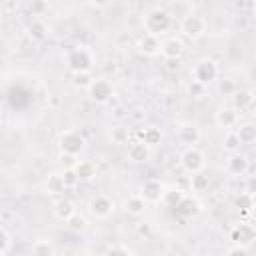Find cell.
I'll return each instance as SVG.
<instances>
[{"mask_svg": "<svg viewBox=\"0 0 256 256\" xmlns=\"http://www.w3.org/2000/svg\"><path fill=\"white\" fill-rule=\"evenodd\" d=\"M218 90H220V94H222V96L232 98V96H234V92L238 90V86H236V82H234L232 78H220V80H218Z\"/></svg>", "mask_w": 256, "mask_h": 256, "instance_id": "35", "label": "cell"}, {"mask_svg": "<svg viewBox=\"0 0 256 256\" xmlns=\"http://www.w3.org/2000/svg\"><path fill=\"white\" fill-rule=\"evenodd\" d=\"M130 138H132V132H130V128L124 126V124H118V126H114V128L110 130V140H112V144H128Z\"/></svg>", "mask_w": 256, "mask_h": 256, "instance_id": "26", "label": "cell"}, {"mask_svg": "<svg viewBox=\"0 0 256 256\" xmlns=\"http://www.w3.org/2000/svg\"><path fill=\"white\" fill-rule=\"evenodd\" d=\"M152 146H148L144 140H138L134 138L132 142H128V150H126V158L134 164H142V162H148L150 156H152Z\"/></svg>", "mask_w": 256, "mask_h": 256, "instance_id": "9", "label": "cell"}, {"mask_svg": "<svg viewBox=\"0 0 256 256\" xmlns=\"http://www.w3.org/2000/svg\"><path fill=\"white\" fill-rule=\"evenodd\" d=\"M256 240V228L248 222H240L236 224L232 230H230V242H236V244H244L250 248V244Z\"/></svg>", "mask_w": 256, "mask_h": 256, "instance_id": "11", "label": "cell"}, {"mask_svg": "<svg viewBox=\"0 0 256 256\" xmlns=\"http://www.w3.org/2000/svg\"><path fill=\"white\" fill-rule=\"evenodd\" d=\"M246 190H248L250 194L256 192V176H250V178L246 180Z\"/></svg>", "mask_w": 256, "mask_h": 256, "instance_id": "43", "label": "cell"}, {"mask_svg": "<svg viewBox=\"0 0 256 256\" xmlns=\"http://www.w3.org/2000/svg\"><path fill=\"white\" fill-rule=\"evenodd\" d=\"M66 64L72 72H86L94 68V54L88 46H74L66 54Z\"/></svg>", "mask_w": 256, "mask_h": 256, "instance_id": "2", "label": "cell"}, {"mask_svg": "<svg viewBox=\"0 0 256 256\" xmlns=\"http://www.w3.org/2000/svg\"><path fill=\"white\" fill-rule=\"evenodd\" d=\"M160 46H162L160 36H154V34H148V32H144L136 42V48L142 56H156L160 52Z\"/></svg>", "mask_w": 256, "mask_h": 256, "instance_id": "14", "label": "cell"}, {"mask_svg": "<svg viewBox=\"0 0 256 256\" xmlns=\"http://www.w3.org/2000/svg\"><path fill=\"white\" fill-rule=\"evenodd\" d=\"M248 168H250V162L240 150L238 152H230V156L226 158V170L232 176H244L248 172Z\"/></svg>", "mask_w": 256, "mask_h": 256, "instance_id": "13", "label": "cell"}, {"mask_svg": "<svg viewBox=\"0 0 256 256\" xmlns=\"http://www.w3.org/2000/svg\"><path fill=\"white\" fill-rule=\"evenodd\" d=\"M86 96H88L92 102H96V104H104V102H108V100L114 96V86H112L110 78H108V76L94 78L92 84H90L88 90H86Z\"/></svg>", "mask_w": 256, "mask_h": 256, "instance_id": "3", "label": "cell"}, {"mask_svg": "<svg viewBox=\"0 0 256 256\" xmlns=\"http://www.w3.org/2000/svg\"><path fill=\"white\" fill-rule=\"evenodd\" d=\"M90 2V6H94V8H106L112 0H88Z\"/></svg>", "mask_w": 256, "mask_h": 256, "instance_id": "44", "label": "cell"}, {"mask_svg": "<svg viewBox=\"0 0 256 256\" xmlns=\"http://www.w3.org/2000/svg\"><path fill=\"white\" fill-rule=\"evenodd\" d=\"M136 232H138V236H142V238H152V234H154V230H152V226L148 224V222H140L138 226H136Z\"/></svg>", "mask_w": 256, "mask_h": 256, "instance_id": "41", "label": "cell"}, {"mask_svg": "<svg viewBox=\"0 0 256 256\" xmlns=\"http://www.w3.org/2000/svg\"><path fill=\"white\" fill-rule=\"evenodd\" d=\"M132 136H136L138 140H144L148 146H158V144H160V140H162V132H160V128H156V126L138 128Z\"/></svg>", "mask_w": 256, "mask_h": 256, "instance_id": "21", "label": "cell"}, {"mask_svg": "<svg viewBox=\"0 0 256 256\" xmlns=\"http://www.w3.org/2000/svg\"><path fill=\"white\" fill-rule=\"evenodd\" d=\"M146 206H148V202L142 198L140 192H138V194H130V196L124 200V212L130 214V216H134V218L142 216L144 210H146Z\"/></svg>", "mask_w": 256, "mask_h": 256, "instance_id": "19", "label": "cell"}, {"mask_svg": "<svg viewBox=\"0 0 256 256\" xmlns=\"http://www.w3.org/2000/svg\"><path fill=\"white\" fill-rule=\"evenodd\" d=\"M46 10H48L46 0H32V2H30V12H32V16H34V18L42 16Z\"/></svg>", "mask_w": 256, "mask_h": 256, "instance_id": "37", "label": "cell"}, {"mask_svg": "<svg viewBox=\"0 0 256 256\" xmlns=\"http://www.w3.org/2000/svg\"><path fill=\"white\" fill-rule=\"evenodd\" d=\"M50 34V28L48 24L38 16V18H32L30 24H28V36L34 40V42H44Z\"/></svg>", "mask_w": 256, "mask_h": 256, "instance_id": "20", "label": "cell"}, {"mask_svg": "<svg viewBox=\"0 0 256 256\" xmlns=\"http://www.w3.org/2000/svg\"><path fill=\"white\" fill-rule=\"evenodd\" d=\"M66 188H68V186H66V182H64L62 172H50V174L46 176V180H44V192H46L48 196H60V194H64Z\"/></svg>", "mask_w": 256, "mask_h": 256, "instance_id": "16", "label": "cell"}, {"mask_svg": "<svg viewBox=\"0 0 256 256\" xmlns=\"http://www.w3.org/2000/svg\"><path fill=\"white\" fill-rule=\"evenodd\" d=\"M252 96H254V100H256V84H254V88H252Z\"/></svg>", "mask_w": 256, "mask_h": 256, "instance_id": "48", "label": "cell"}, {"mask_svg": "<svg viewBox=\"0 0 256 256\" xmlns=\"http://www.w3.org/2000/svg\"><path fill=\"white\" fill-rule=\"evenodd\" d=\"M58 158H60V162L64 164V168H74V166H76V162L80 160L76 154H68V152H60V156H58Z\"/></svg>", "mask_w": 256, "mask_h": 256, "instance_id": "40", "label": "cell"}, {"mask_svg": "<svg viewBox=\"0 0 256 256\" xmlns=\"http://www.w3.org/2000/svg\"><path fill=\"white\" fill-rule=\"evenodd\" d=\"M58 146H60V152H68V154H76L78 156L84 150L86 140L78 130H64L58 136Z\"/></svg>", "mask_w": 256, "mask_h": 256, "instance_id": "7", "label": "cell"}, {"mask_svg": "<svg viewBox=\"0 0 256 256\" xmlns=\"http://www.w3.org/2000/svg\"><path fill=\"white\" fill-rule=\"evenodd\" d=\"M176 138L180 144H184L186 148L188 146H196L198 140H200V130L194 126V124H180L178 130H176Z\"/></svg>", "mask_w": 256, "mask_h": 256, "instance_id": "15", "label": "cell"}, {"mask_svg": "<svg viewBox=\"0 0 256 256\" xmlns=\"http://www.w3.org/2000/svg\"><path fill=\"white\" fill-rule=\"evenodd\" d=\"M74 170H76L80 182H88V180H92L96 176V164L90 162V160H78Z\"/></svg>", "mask_w": 256, "mask_h": 256, "instance_id": "24", "label": "cell"}, {"mask_svg": "<svg viewBox=\"0 0 256 256\" xmlns=\"http://www.w3.org/2000/svg\"><path fill=\"white\" fill-rule=\"evenodd\" d=\"M252 206H254V210H256V192L252 194Z\"/></svg>", "mask_w": 256, "mask_h": 256, "instance_id": "47", "label": "cell"}, {"mask_svg": "<svg viewBox=\"0 0 256 256\" xmlns=\"http://www.w3.org/2000/svg\"><path fill=\"white\" fill-rule=\"evenodd\" d=\"M106 254H134V250L126 244H110L106 248Z\"/></svg>", "mask_w": 256, "mask_h": 256, "instance_id": "39", "label": "cell"}, {"mask_svg": "<svg viewBox=\"0 0 256 256\" xmlns=\"http://www.w3.org/2000/svg\"><path fill=\"white\" fill-rule=\"evenodd\" d=\"M12 234H10V230L6 228V226H2L0 228V256H6L10 250H12Z\"/></svg>", "mask_w": 256, "mask_h": 256, "instance_id": "34", "label": "cell"}, {"mask_svg": "<svg viewBox=\"0 0 256 256\" xmlns=\"http://www.w3.org/2000/svg\"><path fill=\"white\" fill-rule=\"evenodd\" d=\"M184 52V42L176 36H170L166 40H162V46H160V54L164 58H180Z\"/></svg>", "mask_w": 256, "mask_h": 256, "instance_id": "18", "label": "cell"}, {"mask_svg": "<svg viewBox=\"0 0 256 256\" xmlns=\"http://www.w3.org/2000/svg\"><path fill=\"white\" fill-rule=\"evenodd\" d=\"M30 252H32V254H42V256H52V254H56V248H54V244H52L50 240L40 238V240H36V242L30 246Z\"/></svg>", "mask_w": 256, "mask_h": 256, "instance_id": "30", "label": "cell"}, {"mask_svg": "<svg viewBox=\"0 0 256 256\" xmlns=\"http://www.w3.org/2000/svg\"><path fill=\"white\" fill-rule=\"evenodd\" d=\"M92 80H94V76H92L90 70H86V72H72V86L76 90H88Z\"/></svg>", "mask_w": 256, "mask_h": 256, "instance_id": "29", "label": "cell"}, {"mask_svg": "<svg viewBox=\"0 0 256 256\" xmlns=\"http://www.w3.org/2000/svg\"><path fill=\"white\" fill-rule=\"evenodd\" d=\"M224 254H248V246H244V244H232L230 248H226L224 250Z\"/></svg>", "mask_w": 256, "mask_h": 256, "instance_id": "42", "label": "cell"}, {"mask_svg": "<svg viewBox=\"0 0 256 256\" xmlns=\"http://www.w3.org/2000/svg\"><path fill=\"white\" fill-rule=\"evenodd\" d=\"M162 2H166V4H174V2H178V0H162Z\"/></svg>", "mask_w": 256, "mask_h": 256, "instance_id": "49", "label": "cell"}, {"mask_svg": "<svg viewBox=\"0 0 256 256\" xmlns=\"http://www.w3.org/2000/svg\"><path fill=\"white\" fill-rule=\"evenodd\" d=\"M174 212L178 214V216H182V218H192V216H196L198 212H200V202L194 198V196H184L176 206H174Z\"/></svg>", "mask_w": 256, "mask_h": 256, "instance_id": "17", "label": "cell"}, {"mask_svg": "<svg viewBox=\"0 0 256 256\" xmlns=\"http://www.w3.org/2000/svg\"><path fill=\"white\" fill-rule=\"evenodd\" d=\"M218 74H220V70H218V64H216V60H212V58H200L194 66H192V78L194 80H198V82H202V84H210V82H214L216 78H218Z\"/></svg>", "mask_w": 256, "mask_h": 256, "instance_id": "5", "label": "cell"}, {"mask_svg": "<svg viewBox=\"0 0 256 256\" xmlns=\"http://www.w3.org/2000/svg\"><path fill=\"white\" fill-rule=\"evenodd\" d=\"M164 186H162V182L160 180H156V178H148V180H144V184H142V188H140V194H142V198L148 202V204H158V202H162V198H164Z\"/></svg>", "mask_w": 256, "mask_h": 256, "instance_id": "10", "label": "cell"}, {"mask_svg": "<svg viewBox=\"0 0 256 256\" xmlns=\"http://www.w3.org/2000/svg\"><path fill=\"white\" fill-rule=\"evenodd\" d=\"M184 196H186V190H184V188H180V186H172V188H166V190H164V198H162V202H164L166 206L174 208Z\"/></svg>", "mask_w": 256, "mask_h": 256, "instance_id": "28", "label": "cell"}, {"mask_svg": "<svg viewBox=\"0 0 256 256\" xmlns=\"http://www.w3.org/2000/svg\"><path fill=\"white\" fill-rule=\"evenodd\" d=\"M206 32V20L200 14H186L180 20V34L188 40H198Z\"/></svg>", "mask_w": 256, "mask_h": 256, "instance_id": "6", "label": "cell"}, {"mask_svg": "<svg viewBox=\"0 0 256 256\" xmlns=\"http://www.w3.org/2000/svg\"><path fill=\"white\" fill-rule=\"evenodd\" d=\"M52 212H54V216H56L58 220L66 222V220L76 212V206H74V202H72L70 198H60V200H56V202H54Z\"/></svg>", "mask_w": 256, "mask_h": 256, "instance_id": "22", "label": "cell"}, {"mask_svg": "<svg viewBox=\"0 0 256 256\" xmlns=\"http://www.w3.org/2000/svg\"><path fill=\"white\" fill-rule=\"evenodd\" d=\"M88 210H90V214H92L94 218H100V220L110 218V216L114 214V200L108 198L106 194H96V196L88 202Z\"/></svg>", "mask_w": 256, "mask_h": 256, "instance_id": "8", "label": "cell"}, {"mask_svg": "<svg viewBox=\"0 0 256 256\" xmlns=\"http://www.w3.org/2000/svg\"><path fill=\"white\" fill-rule=\"evenodd\" d=\"M132 118H134V120H142V118H144V112H142V110H134Z\"/></svg>", "mask_w": 256, "mask_h": 256, "instance_id": "46", "label": "cell"}, {"mask_svg": "<svg viewBox=\"0 0 256 256\" xmlns=\"http://www.w3.org/2000/svg\"><path fill=\"white\" fill-rule=\"evenodd\" d=\"M66 226H68V230H72V232H84L86 228H88V220H86V216H82L80 212H74L68 220H66Z\"/></svg>", "mask_w": 256, "mask_h": 256, "instance_id": "32", "label": "cell"}, {"mask_svg": "<svg viewBox=\"0 0 256 256\" xmlns=\"http://www.w3.org/2000/svg\"><path fill=\"white\" fill-rule=\"evenodd\" d=\"M234 204H236V208H238L240 212H250V210H254V206H252V194H250L248 190H246V192H240V194L236 196Z\"/></svg>", "mask_w": 256, "mask_h": 256, "instance_id": "33", "label": "cell"}, {"mask_svg": "<svg viewBox=\"0 0 256 256\" xmlns=\"http://www.w3.org/2000/svg\"><path fill=\"white\" fill-rule=\"evenodd\" d=\"M232 106L240 112V110H246L252 102H254V96H252V90H236L234 96L230 98Z\"/></svg>", "mask_w": 256, "mask_h": 256, "instance_id": "25", "label": "cell"}, {"mask_svg": "<svg viewBox=\"0 0 256 256\" xmlns=\"http://www.w3.org/2000/svg\"><path fill=\"white\" fill-rule=\"evenodd\" d=\"M62 176H64V182H66L68 188H70V186H76V184L80 182V178H78V174H76L74 168H64V170H62Z\"/></svg>", "mask_w": 256, "mask_h": 256, "instance_id": "38", "label": "cell"}, {"mask_svg": "<svg viewBox=\"0 0 256 256\" xmlns=\"http://www.w3.org/2000/svg\"><path fill=\"white\" fill-rule=\"evenodd\" d=\"M234 130H236V134H238V138H240L242 144H252V142H256V124H254V122H242V124H238Z\"/></svg>", "mask_w": 256, "mask_h": 256, "instance_id": "23", "label": "cell"}, {"mask_svg": "<svg viewBox=\"0 0 256 256\" xmlns=\"http://www.w3.org/2000/svg\"><path fill=\"white\" fill-rule=\"evenodd\" d=\"M208 186H210V178L204 174V170H202V172H196V174L190 176V190H192V192L202 194V192L208 190Z\"/></svg>", "mask_w": 256, "mask_h": 256, "instance_id": "27", "label": "cell"}, {"mask_svg": "<svg viewBox=\"0 0 256 256\" xmlns=\"http://www.w3.org/2000/svg\"><path fill=\"white\" fill-rule=\"evenodd\" d=\"M166 62H168V68H170V70L180 68V58H166Z\"/></svg>", "mask_w": 256, "mask_h": 256, "instance_id": "45", "label": "cell"}, {"mask_svg": "<svg viewBox=\"0 0 256 256\" xmlns=\"http://www.w3.org/2000/svg\"><path fill=\"white\" fill-rule=\"evenodd\" d=\"M214 120H216V124L220 126V128H224V130H234L238 124H240V120H238V110L230 104V106H220L218 108V112H216V116H214Z\"/></svg>", "mask_w": 256, "mask_h": 256, "instance_id": "12", "label": "cell"}, {"mask_svg": "<svg viewBox=\"0 0 256 256\" xmlns=\"http://www.w3.org/2000/svg\"><path fill=\"white\" fill-rule=\"evenodd\" d=\"M180 166L184 168V172L188 174H196L202 172L206 168V156L200 148L196 146H188L182 154H180Z\"/></svg>", "mask_w": 256, "mask_h": 256, "instance_id": "4", "label": "cell"}, {"mask_svg": "<svg viewBox=\"0 0 256 256\" xmlns=\"http://www.w3.org/2000/svg\"><path fill=\"white\" fill-rule=\"evenodd\" d=\"M170 26H172V18H170V14H168L164 8H160V6L150 8V10L144 14V18H142V28H144V32L154 34V36L166 34V32L170 30Z\"/></svg>", "mask_w": 256, "mask_h": 256, "instance_id": "1", "label": "cell"}, {"mask_svg": "<svg viewBox=\"0 0 256 256\" xmlns=\"http://www.w3.org/2000/svg\"><path fill=\"white\" fill-rule=\"evenodd\" d=\"M204 92H206V84H202V82H198L194 78L186 84V94L192 96V98H200V96H204Z\"/></svg>", "mask_w": 256, "mask_h": 256, "instance_id": "36", "label": "cell"}, {"mask_svg": "<svg viewBox=\"0 0 256 256\" xmlns=\"http://www.w3.org/2000/svg\"><path fill=\"white\" fill-rule=\"evenodd\" d=\"M240 146H242V142H240L236 130H226L224 140H222V148H224L226 152H238Z\"/></svg>", "mask_w": 256, "mask_h": 256, "instance_id": "31", "label": "cell"}]
</instances>
